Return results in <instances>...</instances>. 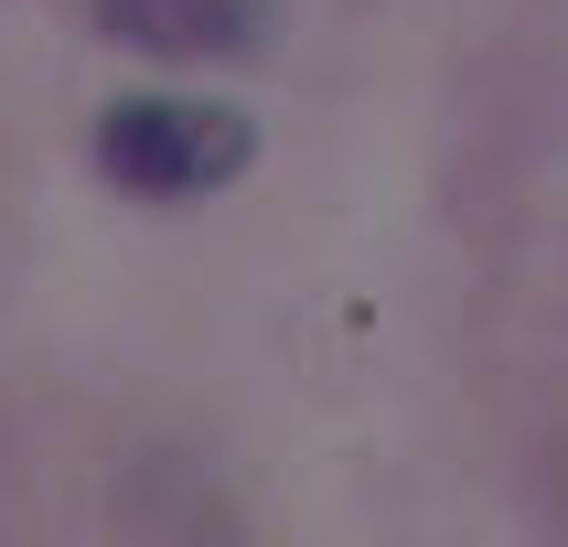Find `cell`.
<instances>
[{"label":"cell","instance_id":"6da1fadb","mask_svg":"<svg viewBox=\"0 0 568 547\" xmlns=\"http://www.w3.org/2000/svg\"><path fill=\"white\" fill-rule=\"evenodd\" d=\"M97 172L119 193H161V204L215 193L247 172V119L215 97H119L97 119Z\"/></svg>","mask_w":568,"mask_h":547},{"label":"cell","instance_id":"7a4b0ae2","mask_svg":"<svg viewBox=\"0 0 568 547\" xmlns=\"http://www.w3.org/2000/svg\"><path fill=\"white\" fill-rule=\"evenodd\" d=\"M97 22L119 32L129 54H161V64H225V54H257L280 0H97Z\"/></svg>","mask_w":568,"mask_h":547}]
</instances>
